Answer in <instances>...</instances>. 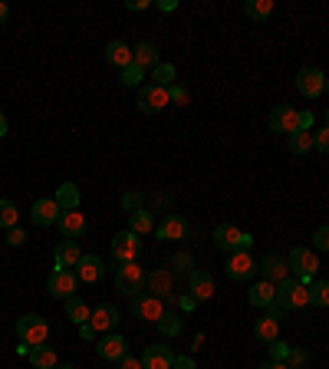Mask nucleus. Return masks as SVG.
Instances as JSON below:
<instances>
[{
    "instance_id": "nucleus-41",
    "label": "nucleus",
    "mask_w": 329,
    "mask_h": 369,
    "mask_svg": "<svg viewBox=\"0 0 329 369\" xmlns=\"http://www.w3.org/2000/svg\"><path fill=\"white\" fill-rule=\"evenodd\" d=\"M313 149H316V152H323V155H329V126H323V129H316V132H313Z\"/></svg>"
},
{
    "instance_id": "nucleus-37",
    "label": "nucleus",
    "mask_w": 329,
    "mask_h": 369,
    "mask_svg": "<svg viewBox=\"0 0 329 369\" xmlns=\"http://www.w3.org/2000/svg\"><path fill=\"white\" fill-rule=\"evenodd\" d=\"M161 330V336H168V340H175V336H181V316L178 314H165L158 320V323H155Z\"/></svg>"
},
{
    "instance_id": "nucleus-11",
    "label": "nucleus",
    "mask_w": 329,
    "mask_h": 369,
    "mask_svg": "<svg viewBox=\"0 0 329 369\" xmlns=\"http://www.w3.org/2000/svg\"><path fill=\"white\" fill-rule=\"evenodd\" d=\"M132 314L139 316V320L158 323V320L168 314V310H165V304H161L158 297H151V294H139V297H132Z\"/></svg>"
},
{
    "instance_id": "nucleus-29",
    "label": "nucleus",
    "mask_w": 329,
    "mask_h": 369,
    "mask_svg": "<svg viewBox=\"0 0 329 369\" xmlns=\"http://www.w3.org/2000/svg\"><path fill=\"white\" fill-rule=\"evenodd\" d=\"M274 297H276V287L267 284V280H257V284L250 287V304L254 306H264V310H267V306L274 304Z\"/></svg>"
},
{
    "instance_id": "nucleus-38",
    "label": "nucleus",
    "mask_w": 329,
    "mask_h": 369,
    "mask_svg": "<svg viewBox=\"0 0 329 369\" xmlns=\"http://www.w3.org/2000/svg\"><path fill=\"white\" fill-rule=\"evenodd\" d=\"M142 80H145V70L142 66H125L122 70V86H142Z\"/></svg>"
},
{
    "instance_id": "nucleus-33",
    "label": "nucleus",
    "mask_w": 329,
    "mask_h": 369,
    "mask_svg": "<svg viewBox=\"0 0 329 369\" xmlns=\"http://www.w3.org/2000/svg\"><path fill=\"white\" fill-rule=\"evenodd\" d=\"M306 290H310V306H316V310L329 306V280H313Z\"/></svg>"
},
{
    "instance_id": "nucleus-28",
    "label": "nucleus",
    "mask_w": 329,
    "mask_h": 369,
    "mask_svg": "<svg viewBox=\"0 0 329 369\" xmlns=\"http://www.w3.org/2000/svg\"><path fill=\"white\" fill-rule=\"evenodd\" d=\"M80 201H82L80 188H76L72 181H63L60 191H56V205H60L63 211H80Z\"/></svg>"
},
{
    "instance_id": "nucleus-14",
    "label": "nucleus",
    "mask_w": 329,
    "mask_h": 369,
    "mask_svg": "<svg viewBox=\"0 0 329 369\" xmlns=\"http://www.w3.org/2000/svg\"><path fill=\"white\" fill-rule=\"evenodd\" d=\"M175 366V353L168 343H151L142 353V369H171Z\"/></svg>"
},
{
    "instance_id": "nucleus-7",
    "label": "nucleus",
    "mask_w": 329,
    "mask_h": 369,
    "mask_svg": "<svg viewBox=\"0 0 329 369\" xmlns=\"http://www.w3.org/2000/svg\"><path fill=\"white\" fill-rule=\"evenodd\" d=\"M139 112H145V116H155V112H161L165 106H171L168 102V90H161V86H155V82H145V86H139Z\"/></svg>"
},
{
    "instance_id": "nucleus-24",
    "label": "nucleus",
    "mask_w": 329,
    "mask_h": 369,
    "mask_svg": "<svg viewBox=\"0 0 329 369\" xmlns=\"http://www.w3.org/2000/svg\"><path fill=\"white\" fill-rule=\"evenodd\" d=\"M132 63H135V66H142V70H149V66L155 70V66L161 63V60H158V46L149 43V40L135 43V46H132Z\"/></svg>"
},
{
    "instance_id": "nucleus-4",
    "label": "nucleus",
    "mask_w": 329,
    "mask_h": 369,
    "mask_svg": "<svg viewBox=\"0 0 329 369\" xmlns=\"http://www.w3.org/2000/svg\"><path fill=\"white\" fill-rule=\"evenodd\" d=\"M145 287L151 290V297H165V304H178L175 297V274L168 267H155L145 274Z\"/></svg>"
},
{
    "instance_id": "nucleus-57",
    "label": "nucleus",
    "mask_w": 329,
    "mask_h": 369,
    "mask_svg": "<svg viewBox=\"0 0 329 369\" xmlns=\"http://www.w3.org/2000/svg\"><path fill=\"white\" fill-rule=\"evenodd\" d=\"M56 369H76V366H70V363H63V366H56Z\"/></svg>"
},
{
    "instance_id": "nucleus-5",
    "label": "nucleus",
    "mask_w": 329,
    "mask_h": 369,
    "mask_svg": "<svg viewBox=\"0 0 329 369\" xmlns=\"http://www.w3.org/2000/svg\"><path fill=\"white\" fill-rule=\"evenodd\" d=\"M17 336H20V343H27V346H40V343H46V336H50V323H46L40 314H27L17 320Z\"/></svg>"
},
{
    "instance_id": "nucleus-32",
    "label": "nucleus",
    "mask_w": 329,
    "mask_h": 369,
    "mask_svg": "<svg viewBox=\"0 0 329 369\" xmlns=\"http://www.w3.org/2000/svg\"><path fill=\"white\" fill-rule=\"evenodd\" d=\"M90 314H92V306H86V300H80V297H70L66 300V316H70L72 323H86L90 320Z\"/></svg>"
},
{
    "instance_id": "nucleus-22",
    "label": "nucleus",
    "mask_w": 329,
    "mask_h": 369,
    "mask_svg": "<svg viewBox=\"0 0 329 369\" xmlns=\"http://www.w3.org/2000/svg\"><path fill=\"white\" fill-rule=\"evenodd\" d=\"M267 126H270V132H296V109H290V106H276L274 112L267 116Z\"/></svg>"
},
{
    "instance_id": "nucleus-52",
    "label": "nucleus",
    "mask_w": 329,
    "mask_h": 369,
    "mask_svg": "<svg viewBox=\"0 0 329 369\" xmlns=\"http://www.w3.org/2000/svg\"><path fill=\"white\" fill-rule=\"evenodd\" d=\"M257 369H290L286 363H274V360H267V363H260Z\"/></svg>"
},
{
    "instance_id": "nucleus-43",
    "label": "nucleus",
    "mask_w": 329,
    "mask_h": 369,
    "mask_svg": "<svg viewBox=\"0 0 329 369\" xmlns=\"http://www.w3.org/2000/svg\"><path fill=\"white\" fill-rule=\"evenodd\" d=\"M313 247L329 254V225H323V228H316V231H313Z\"/></svg>"
},
{
    "instance_id": "nucleus-16",
    "label": "nucleus",
    "mask_w": 329,
    "mask_h": 369,
    "mask_svg": "<svg viewBox=\"0 0 329 369\" xmlns=\"http://www.w3.org/2000/svg\"><path fill=\"white\" fill-rule=\"evenodd\" d=\"M119 323V310L112 304H96L90 314V326L96 330V333H112Z\"/></svg>"
},
{
    "instance_id": "nucleus-9",
    "label": "nucleus",
    "mask_w": 329,
    "mask_h": 369,
    "mask_svg": "<svg viewBox=\"0 0 329 369\" xmlns=\"http://www.w3.org/2000/svg\"><path fill=\"white\" fill-rule=\"evenodd\" d=\"M296 90H300V96H306V100L323 96V92H326V76H323V70L303 66V70L296 73Z\"/></svg>"
},
{
    "instance_id": "nucleus-47",
    "label": "nucleus",
    "mask_w": 329,
    "mask_h": 369,
    "mask_svg": "<svg viewBox=\"0 0 329 369\" xmlns=\"http://www.w3.org/2000/svg\"><path fill=\"white\" fill-rule=\"evenodd\" d=\"M122 205L129 208V215H132V211H142V198H139V195H125Z\"/></svg>"
},
{
    "instance_id": "nucleus-12",
    "label": "nucleus",
    "mask_w": 329,
    "mask_h": 369,
    "mask_svg": "<svg viewBox=\"0 0 329 369\" xmlns=\"http://www.w3.org/2000/svg\"><path fill=\"white\" fill-rule=\"evenodd\" d=\"M224 270H227L231 280H250L257 274V261H254L247 251H234L231 257H227V264H224Z\"/></svg>"
},
{
    "instance_id": "nucleus-53",
    "label": "nucleus",
    "mask_w": 329,
    "mask_h": 369,
    "mask_svg": "<svg viewBox=\"0 0 329 369\" xmlns=\"http://www.w3.org/2000/svg\"><path fill=\"white\" fill-rule=\"evenodd\" d=\"M7 17H10V7H7V4H4V0H0V27L7 23Z\"/></svg>"
},
{
    "instance_id": "nucleus-21",
    "label": "nucleus",
    "mask_w": 329,
    "mask_h": 369,
    "mask_svg": "<svg viewBox=\"0 0 329 369\" xmlns=\"http://www.w3.org/2000/svg\"><path fill=\"white\" fill-rule=\"evenodd\" d=\"M188 290H191V297L201 304V300H211L214 297V277L207 270H191V277H188Z\"/></svg>"
},
{
    "instance_id": "nucleus-36",
    "label": "nucleus",
    "mask_w": 329,
    "mask_h": 369,
    "mask_svg": "<svg viewBox=\"0 0 329 369\" xmlns=\"http://www.w3.org/2000/svg\"><path fill=\"white\" fill-rule=\"evenodd\" d=\"M17 205H14V201L10 198H0V228H4V231H10V228H17Z\"/></svg>"
},
{
    "instance_id": "nucleus-8",
    "label": "nucleus",
    "mask_w": 329,
    "mask_h": 369,
    "mask_svg": "<svg viewBox=\"0 0 329 369\" xmlns=\"http://www.w3.org/2000/svg\"><path fill=\"white\" fill-rule=\"evenodd\" d=\"M139 254H142V237L135 235V231H122V235L112 237V257L119 264L139 261Z\"/></svg>"
},
{
    "instance_id": "nucleus-46",
    "label": "nucleus",
    "mask_w": 329,
    "mask_h": 369,
    "mask_svg": "<svg viewBox=\"0 0 329 369\" xmlns=\"http://www.w3.org/2000/svg\"><path fill=\"white\" fill-rule=\"evenodd\" d=\"M296 129H300V132H310L313 129V112H296Z\"/></svg>"
},
{
    "instance_id": "nucleus-30",
    "label": "nucleus",
    "mask_w": 329,
    "mask_h": 369,
    "mask_svg": "<svg viewBox=\"0 0 329 369\" xmlns=\"http://www.w3.org/2000/svg\"><path fill=\"white\" fill-rule=\"evenodd\" d=\"M244 14H247L254 23H264V20H270V14H274V0H247Z\"/></svg>"
},
{
    "instance_id": "nucleus-10",
    "label": "nucleus",
    "mask_w": 329,
    "mask_h": 369,
    "mask_svg": "<svg viewBox=\"0 0 329 369\" xmlns=\"http://www.w3.org/2000/svg\"><path fill=\"white\" fill-rule=\"evenodd\" d=\"M76 274L72 270H53L50 274V280H46V290H50V297L53 300H70L76 297Z\"/></svg>"
},
{
    "instance_id": "nucleus-59",
    "label": "nucleus",
    "mask_w": 329,
    "mask_h": 369,
    "mask_svg": "<svg viewBox=\"0 0 329 369\" xmlns=\"http://www.w3.org/2000/svg\"><path fill=\"white\" fill-rule=\"evenodd\" d=\"M326 92H329V76H326Z\"/></svg>"
},
{
    "instance_id": "nucleus-27",
    "label": "nucleus",
    "mask_w": 329,
    "mask_h": 369,
    "mask_svg": "<svg viewBox=\"0 0 329 369\" xmlns=\"http://www.w3.org/2000/svg\"><path fill=\"white\" fill-rule=\"evenodd\" d=\"M254 336H257L264 346L276 343L280 340V320H274V316H260L257 323H254Z\"/></svg>"
},
{
    "instance_id": "nucleus-54",
    "label": "nucleus",
    "mask_w": 329,
    "mask_h": 369,
    "mask_svg": "<svg viewBox=\"0 0 329 369\" xmlns=\"http://www.w3.org/2000/svg\"><path fill=\"white\" fill-rule=\"evenodd\" d=\"M149 7V0H129V10H145Z\"/></svg>"
},
{
    "instance_id": "nucleus-19",
    "label": "nucleus",
    "mask_w": 329,
    "mask_h": 369,
    "mask_svg": "<svg viewBox=\"0 0 329 369\" xmlns=\"http://www.w3.org/2000/svg\"><path fill=\"white\" fill-rule=\"evenodd\" d=\"M60 215H63V208L56 205V198H40V201H33V211H30V218H33L36 228L56 225V221H60Z\"/></svg>"
},
{
    "instance_id": "nucleus-17",
    "label": "nucleus",
    "mask_w": 329,
    "mask_h": 369,
    "mask_svg": "<svg viewBox=\"0 0 329 369\" xmlns=\"http://www.w3.org/2000/svg\"><path fill=\"white\" fill-rule=\"evenodd\" d=\"M80 257H82L80 244L70 241V237H63V241L53 247V261H56L53 270H72L76 264H80Z\"/></svg>"
},
{
    "instance_id": "nucleus-25",
    "label": "nucleus",
    "mask_w": 329,
    "mask_h": 369,
    "mask_svg": "<svg viewBox=\"0 0 329 369\" xmlns=\"http://www.w3.org/2000/svg\"><path fill=\"white\" fill-rule=\"evenodd\" d=\"M30 363H33V369H56L60 366V356H56V350L50 343H40V346L30 350Z\"/></svg>"
},
{
    "instance_id": "nucleus-34",
    "label": "nucleus",
    "mask_w": 329,
    "mask_h": 369,
    "mask_svg": "<svg viewBox=\"0 0 329 369\" xmlns=\"http://www.w3.org/2000/svg\"><path fill=\"white\" fill-rule=\"evenodd\" d=\"M290 152L293 155H310L313 152V132H290Z\"/></svg>"
},
{
    "instance_id": "nucleus-44",
    "label": "nucleus",
    "mask_w": 329,
    "mask_h": 369,
    "mask_svg": "<svg viewBox=\"0 0 329 369\" xmlns=\"http://www.w3.org/2000/svg\"><path fill=\"white\" fill-rule=\"evenodd\" d=\"M290 350H293V346H286V343H270V360L274 363H286V356H290Z\"/></svg>"
},
{
    "instance_id": "nucleus-58",
    "label": "nucleus",
    "mask_w": 329,
    "mask_h": 369,
    "mask_svg": "<svg viewBox=\"0 0 329 369\" xmlns=\"http://www.w3.org/2000/svg\"><path fill=\"white\" fill-rule=\"evenodd\" d=\"M326 126H329V109H326Z\"/></svg>"
},
{
    "instance_id": "nucleus-50",
    "label": "nucleus",
    "mask_w": 329,
    "mask_h": 369,
    "mask_svg": "<svg viewBox=\"0 0 329 369\" xmlns=\"http://www.w3.org/2000/svg\"><path fill=\"white\" fill-rule=\"evenodd\" d=\"M178 306H181V310H195L198 300L191 297V294H185V297H178Z\"/></svg>"
},
{
    "instance_id": "nucleus-3",
    "label": "nucleus",
    "mask_w": 329,
    "mask_h": 369,
    "mask_svg": "<svg viewBox=\"0 0 329 369\" xmlns=\"http://www.w3.org/2000/svg\"><path fill=\"white\" fill-rule=\"evenodd\" d=\"M145 287V270H142V264H135V261H129V264H119V270H116V290L122 294V297H139V290Z\"/></svg>"
},
{
    "instance_id": "nucleus-48",
    "label": "nucleus",
    "mask_w": 329,
    "mask_h": 369,
    "mask_svg": "<svg viewBox=\"0 0 329 369\" xmlns=\"http://www.w3.org/2000/svg\"><path fill=\"white\" fill-rule=\"evenodd\" d=\"M116 369H142V360H135V356H122L116 363Z\"/></svg>"
},
{
    "instance_id": "nucleus-31",
    "label": "nucleus",
    "mask_w": 329,
    "mask_h": 369,
    "mask_svg": "<svg viewBox=\"0 0 329 369\" xmlns=\"http://www.w3.org/2000/svg\"><path fill=\"white\" fill-rule=\"evenodd\" d=\"M151 228H155V218H151V211H132L129 215V231H135V235L142 237V235H149Z\"/></svg>"
},
{
    "instance_id": "nucleus-26",
    "label": "nucleus",
    "mask_w": 329,
    "mask_h": 369,
    "mask_svg": "<svg viewBox=\"0 0 329 369\" xmlns=\"http://www.w3.org/2000/svg\"><path fill=\"white\" fill-rule=\"evenodd\" d=\"M106 60H109V66H119V70L132 66V46L122 43V40H112L106 46Z\"/></svg>"
},
{
    "instance_id": "nucleus-20",
    "label": "nucleus",
    "mask_w": 329,
    "mask_h": 369,
    "mask_svg": "<svg viewBox=\"0 0 329 369\" xmlns=\"http://www.w3.org/2000/svg\"><path fill=\"white\" fill-rule=\"evenodd\" d=\"M188 231H191V228H188V221L181 215H165V221L155 228L158 241H185Z\"/></svg>"
},
{
    "instance_id": "nucleus-51",
    "label": "nucleus",
    "mask_w": 329,
    "mask_h": 369,
    "mask_svg": "<svg viewBox=\"0 0 329 369\" xmlns=\"http://www.w3.org/2000/svg\"><path fill=\"white\" fill-rule=\"evenodd\" d=\"M80 336H82V340H92V336H96V330L90 326V320H86V323L80 326Z\"/></svg>"
},
{
    "instance_id": "nucleus-56",
    "label": "nucleus",
    "mask_w": 329,
    "mask_h": 369,
    "mask_svg": "<svg viewBox=\"0 0 329 369\" xmlns=\"http://www.w3.org/2000/svg\"><path fill=\"white\" fill-rule=\"evenodd\" d=\"M7 116H4V109H0V139H4V135H7Z\"/></svg>"
},
{
    "instance_id": "nucleus-42",
    "label": "nucleus",
    "mask_w": 329,
    "mask_h": 369,
    "mask_svg": "<svg viewBox=\"0 0 329 369\" xmlns=\"http://www.w3.org/2000/svg\"><path fill=\"white\" fill-rule=\"evenodd\" d=\"M191 257H188V254H175V257H171V274H188V277H191Z\"/></svg>"
},
{
    "instance_id": "nucleus-40",
    "label": "nucleus",
    "mask_w": 329,
    "mask_h": 369,
    "mask_svg": "<svg viewBox=\"0 0 329 369\" xmlns=\"http://www.w3.org/2000/svg\"><path fill=\"white\" fill-rule=\"evenodd\" d=\"M286 366H290V369H306V366H310V353H306V350H290Z\"/></svg>"
},
{
    "instance_id": "nucleus-35",
    "label": "nucleus",
    "mask_w": 329,
    "mask_h": 369,
    "mask_svg": "<svg viewBox=\"0 0 329 369\" xmlns=\"http://www.w3.org/2000/svg\"><path fill=\"white\" fill-rule=\"evenodd\" d=\"M151 82H155V86H161V90L175 86V66H171V63H158L155 70H151Z\"/></svg>"
},
{
    "instance_id": "nucleus-6",
    "label": "nucleus",
    "mask_w": 329,
    "mask_h": 369,
    "mask_svg": "<svg viewBox=\"0 0 329 369\" xmlns=\"http://www.w3.org/2000/svg\"><path fill=\"white\" fill-rule=\"evenodd\" d=\"M214 244H217L221 251L234 254V251H247L250 244H254V237L244 235V231L234 228V225H217L214 228Z\"/></svg>"
},
{
    "instance_id": "nucleus-45",
    "label": "nucleus",
    "mask_w": 329,
    "mask_h": 369,
    "mask_svg": "<svg viewBox=\"0 0 329 369\" xmlns=\"http://www.w3.org/2000/svg\"><path fill=\"white\" fill-rule=\"evenodd\" d=\"M7 241L14 244V247H20V244L27 241V231H23V228H10V231H7Z\"/></svg>"
},
{
    "instance_id": "nucleus-2",
    "label": "nucleus",
    "mask_w": 329,
    "mask_h": 369,
    "mask_svg": "<svg viewBox=\"0 0 329 369\" xmlns=\"http://www.w3.org/2000/svg\"><path fill=\"white\" fill-rule=\"evenodd\" d=\"M286 264H290V277H296L300 284H306V287L316 280L320 257H316V251H310V247H293V251L286 254Z\"/></svg>"
},
{
    "instance_id": "nucleus-13",
    "label": "nucleus",
    "mask_w": 329,
    "mask_h": 369,
    "mask_svg": "<svg viewBox=\"0 0 329 369\" xmlns=\"http://www.w3.org/2000/svg\"><path fill=\"white\" fill-rule=\"evenodd\" d=\"M96 353L109 363H119L122 356H129V343H125V336H119V333H102L96 343Z\"/></svg>"
},
{
    "instance_id": "nucleus-23",
    "label": "nucleus",
    "mask_w": 329,
    "mask_h": 369,
    "mask_svg": "<svg viewBox=\"0 0 329 369\" xmlns=\"http://www.w3.org/2000/svg\"><path fill=\"white\" fill-rule=\"evenodd\" d=\"M56 225H60L63 237H70V241L86 235V215H82V211H63Z\"/></svg>"
},
{
    "instance_id": "nucleus-15",
    "label": "nucleus",
    "mask_w": 329,
    "mask_h": 369,
    "mask_svg": "<svg viewBox=\"0 0 329 369\" xmlns=\"http://www.w3.org/2000/svg\"><path fill=\"white\" fill-rule=\"evenodd\" d=\"M257 270L264 274V280L267 284H280V280L290 277V264H286V257H280V254H267L264 261H257Z\"/></svg>"
},
{
    "instance_id": "nucleus-39",
    "label": "nucleus",
    "mask_w": 329,
    "mask_h": 369,
    "mask_svg": "<svg viewBox=\"0 0 329 369\" xmlns=\"http://www.w3.org/2000/svg\"><path fill=\"white\" fill-rule=\"evenodd\" d=\"M168 102H171V106H188V102H191V92L175 82V86H168Z\"/></svg>"
},
{
    "instance_id": "nucleus-55",
    "label": "nucleus",
    "mask_w": 329,
    "mask_h": 369,
    "mask_svg": "<svg viewBox=\"0 0 329 369\" xmlns=\"http://www.w3.org/2000/svg\"><path fill=\"white\" fill-rule=\"evenodd\" d=\"M155 7H158V10H175V7H178V4H175V0H158Z\"/></svg>"
},
{
    "instance_id": "nucleus-1",
    "label": "nucleus",
    "mask_w": 329,
    "mask_h": 369,
    "mask_svg": "<svg viewBox=\"0 0 329 369\" xmlns=\"http://www.w3.org/2000/svg\"><path fill=\"white\" fill-rule=\"evenodd\" d=\"M303 306H310V290H306V284H300L296 277H286L276 284V297H274V304L267 306V316L284 320V314L303 310Z\"/></svg>"
},
{
    "instance_id": "nucleus-49",
    "label": "nucleus",
    "mask_w": 329,
    "mask_h": 369,
    "mask_svg": "<svg viewBox=\"0 0 329 369\" xmlns=\"http://www.w3.org/2000/svg\"><path fill=\"white\" fill-rule=\"evenodd\" d=\"M171 369H198V363L191 356H175V366Z\"/></svg>"
},
{
    "instance_id": "nucleus-18",
    "label": "nucleus",
    "mask_w": 329,
    "mask_h": 369,
    "mask_svg": "<svg viewBox=\"0 0 329 369\" xmlns=\"http://www.w3.org/2000/svg\"><path fill=\"white\" fill-rule=\"evenodd\" d=\"M72 274H76V280H82V284H96V280L106 274V264H102V257H96V254H82L80 264L72 267Z\"/></svg>"
}]
</instances>
